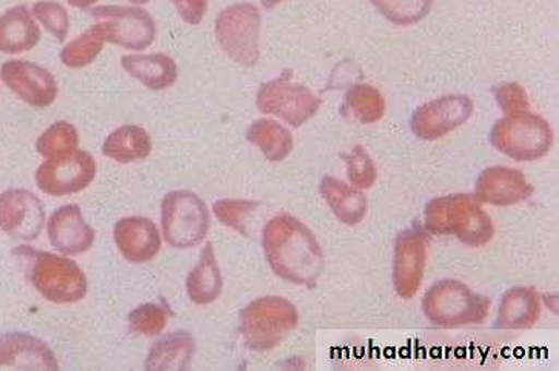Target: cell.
I'll use <instances>...</instances> for the list:
<instances>
[{
    "label": "cell",
    "instance_id": "cell-5",
    "mask_svg": "<svg viewBox=\"0 0 559 371\" xmlns=\"http://www.w3.org/2000/svg\"><path fill=\"white\" fill-rule=\"evenodd\" d=\"M423 309L427 320L438 327H463L486 321L490 301L460 280L445 279L427 290Z\"/></svg>",
    "mask_w": 559,
    "mask_h": 371
},
{
    "label": "cell",
    "instance_id": "cell-3",
    "mask_svg": "<svg viewBox=\"0 0 559 371\" xmlns=\"http://www.w3.org/2000/svg\"><path fill=\"white\" fill-rule=\"evenodd\" d=\"M490 144L502 155L528 163L542 159L554 144V131L542 116L528 110L509 112L490 131Z\"/></svg>",
    "mask_w": 559,
    "mask_h": 371
},
{
    "label": "cell",
    "instance_id": "cell-16",
    "mask_svg": "<svg viewBox=\"0 0 559 371\" xmlns=\"http://www.w3.org/2000/svg\"><path fill=\"white\" fill-rule=\"evenodd\" d=\"M534 194V187L520 170L509 167H490L479 175L476 199L484 204L510 207Z\"/></svg>",
    "mask_w": 559,
    "mask_h": 371
},
{
    "label": "cell",
    "instance_id": "cell-24",
    "mask_svg": "<svg viewBox=\"0 0 559 371\" xmlns=\"http://www.w3.org/2000/svg\"><path fill=\"white\" fill-rule=\"evenodd\" d=\"M224 280L217 265L215 250L207 243L202 250L197 267L187 276V295L198 306L215 302L223 294Z\"/></svg>",
    "mask_w": 559,
    "mask_h": 371
},
{
    "label": "cell",
    "instance_id": "cell-13",
    "mask_svg": "<svg viewBox=\"0 0 559 371\" xmlns=\"http://www.w3.org/2000/svg\"><path fill=\"white\" fill-rule=\"evenodd\" d=\"M45 208L32 191L13 189L0 194V228L22 241H35L43 234Z\"/></svg>",
    "mask_w": 559,
    "mask_h": 371
},
{
    "label": "cell",
    "instance_id": "cell-35",
    "mask_svg": "<svg viewBox=\"0 0 559 371\" xmlns=\"http://www.w3.org/2000/svg\"><path fill=\"white\" fill-rule=\"evenodd\" d=\"M347 175L352 185L358 190L370 189L377 181V167L373 160L362 147H355L350 155L345 157Z\"/></svg>",
    "mask_w": 559,
    "mask_h": 371
},
{
    "label": "cell",
    "instance_id": "cell-31",
    "mask_svg": "<svg viewBox=\"0 0 559 371\" xmlns=\"http://www.w3.org/2000/svg\"><path fill=\"white\" fill-rule=\"evenodd\" d=\"M395 25H414L430 13L433 0H370Z\"/></svg>",
    "mask_w": 559,
    "mask_h": 371
},
{
    "label": "cell",
    "instance_id": "cell-6",
    "mask_svg": "<svg viewBox=\"0 0 559 371\" xmlns=\"http://www.w3.org/2000/svg\"><path fill=\"white\" fill-rule=\"evenodd\" d=\"M165 241L175 249H193L209 235L210 213L198 194L187 190L170 191L160 205Z\"/></svg>",
    "mask_w": 559,
    "mask_h": 371
},
{
    "label": "cell",
    "instance_id": "cell-4",
    "mask_svg": "<svg viewBox=\"0 0 559 371\" xmlns=\"http://www.w3.org/2000/svg\"><path fill=\"white\" fill-rule=\"evenodd\" d=\"M298 310L290 301L280 296H264L242 310L243 344L254 351L272 350L298 327Z\"/></svg>",
    "mask_w": 559,
    "mask_h": 371
},
{
    "label": "cell",
    "instance_id": "cell-8",
    "mask_svg": "<svg viewBox=\"0 0 559 371\" xmlns=\"http://www.w3.org/2000/svg\"><path fill=\"white\" fill-rule=\"evenodd\" d=\"M35 260L33 285L47 301L73 303L82 301L88 291L84 272L76 262L48 251H29Z\"/></svg>",
    "mask_w": 559,
    "mask_h": 371
},
{
    "label": "cell",
    "instance_id": "cell-1",
    "mask_svg": "<svg viewBox=\"0 0 559 371\" xmlns=\"http://www.w3.org/2000/svg\"><path fill=\"white\" fill-rule=\"evenodd\" d=\"M262 247L270 267L288 283L309 287L324 268L318 239L296 217L283 215L270 220L262 234Z\"/></svg>",
    "mask_w": 559,
    "mask_h": 371
},
{
    "label": "cell",
    "instance_id": "cell-26",
    "mask_svg": "<svg viewBox=\"0 0 559 371\" xmlns=\"http://www.w3.org/2000/svg\"><path fill=\"white\" fill-rule=\"evenodd\" d=\"M152 137L138 125H123L105 139L103 153L119 164L146 159L152 153Z\"/></svg>",
    "mask_w": 559,
    "mask_h": 371
},
{
    "label": "cell",
    "instance_id": "cell-40",
    "mask_svg": "<svg viewBox=\"0 0 559 371\" xmlns=\"http://www.w3.org/2000/svg\"><path fill=\"white\" fill-rule=\"evenodd\" d=\"M130 2H133V3H146V2H148V0H130Z\"/></svg>",
    "mask_w": 559,
    "mask_h": 371
},
{
    "label": "cell",
    "instance_id": "cell-34",
    "mask_svg": "<svg viewBox=\"0 0 559 371\" xmlns=\"http://www.w3.org/2000/svg\"><path fill=\"white\" fill-rule=\"evenodd\" d=\"M32 13L52 36L58 37L59 43L66 40L70 29V19L61 3L37 2L33 5Z\"/></svg>",
    "mask_w": 559,
    "mask_h": 371
},
{
    "label": "cell",
    "instance_id": "cell-22",
    "mask_svg": "<svg viewBox=\"0 0 559 371\" xmlns=\"http://www.w3.org/2000/svg\"><path fill=\"white\" fill-rule=\"evenodd\" d=\"M197 351L193 336L186 330L170 333L153 344L145 361V370H186Z\"/></svg>",
    "mask_w": 559,
    "mask_h": 371
},
{
    "label": "cell",
    "instance_id": "cell-25",
    "mask_svg": "<svg viewBox=\"0 0 559 371\" xmlns=\"http://www.w3.org/2000/svg\"><path fill=\"white\" fill-rule=\"evenodd\" d=\"M319 191L341 223L356 225L366 216L367 198L355 187L347 185L332 176H325L319 185Z\"/></svg>",
    "mask_w": 559,
    "mask_h": 371
},
{
    "label": "cell",
    "instance_id": "cell-39",
    "mask_svg": "<svg viewBox=\"0 0 559 371\" xmlns=\"http://www.w3.org/2000/svg\"><path fill=\"white\" fill-rule=\"evenodd\" d=\"M283 2V0H261L262 5L265 7V9H275L276 5H280V3Z\"/></svg>",
    "mask_w": 559,
    "mask_h": 371
},
{
    "label": "cell",
    "instance_id": "cell-33",
    "mask_svg": "<svg viewBox=\"0 0 559 371\" xmlns=\"http://www.w3.org/2000/svg\"><path fill=\"white\" fill-rule=\"evenodd\" d=\"M258 207V202L224 199V201L216 202L215 207H213V212H215V215L221 223L233 228V230L247 236V219L253 215L254 210Z\"/></svg>",
    "mask_w": 559,
    "mask_h": 371
},
{
    "label": "cell",
    "instance_id": "cell-12",
    "mask_svg": "<svg viewBox=\"0 0 559 371\" xmlns=\"http://www.w3.org/2000/svg\"><path fill=\"white\" fill-rule=\"evenodd\" d=\"M472 115H474V103L471 97L444 96L416 108L411 127L415 136L424 141H437L460 129Z\"/></svg>",
    "mask_w": 559,
    "mask_h": 371
},
{
    "label": "cell",
    "instance_id": "cell-36",
    "mask_svg": "<svg viewBox=\"0 0 559 371\" xmlns=\"http://www.w3.org/2000/svg\"><path fill=\"white\" fill-rule=\"evenodd\" d=\"M499 107L504 110L506 115L509 112L531 110V104H528L527 93L525 89L518 84H502L491 89Z\"/></svg>",
    "mask_w": 559,
    "mask_h": 371
},
{
    "label": "cell",
    "instance_id": "cell-14",
    "mask_svg": "<svg viewBox=\"0 0 559 371\" xmlns=\"http://www.w3.org/2000/svg\"><path fill=\"white\" fill-rule=\"evenodd\" d=\"M427 264L426 236L415 228L401 231L393 258V285L403 299H412L421 287Z\"/></svg>",
    "mask_w": 559,
    "mask_h": 371
},
{
    "label": "cell",
    "instance_id": "cell-7",
    "mask_svg": "<svg viewBox=\"0 0 559 371\" xmlns=\"http://www.w3.org/2000/svg\"><path fill=\"white\" fill-rule=\"evenodd\" d=\"M261 21V13L253 3H236L217 16V43L233 61L243 67L257 65Z\"/></svg>",
    "mask_w": 559,
    "mask_h": 371
},
{
    "label": "cell",
    "instance_id": "cell-2",
    "mask_svg": "<svg viewBox=\"0 0 559 371\" xmlns=\"http://www.w3.org/2000/svg\"><path fill=\"white\" fill-rule=\"evenodd\" d=\"M426 230L437 236H456L474 249L487 246L495 236L490 216L471 194H449L430 201L426 208Z\"/></svg>",
    "mask_w": 559,
    "mask_h": 371
},
{
    "label": "cell",
    "instance_id": "cell-38",
    "mask_svg": "<svg viewBox=\"0 0 559 371\" xmlns=\"http://www.w3.org/2000/svg\"><path fill=\"white\" fill-rule=\"evenodd\" d=\"M67 2L70 3L71 7H74V9H90V7L95 5L97 0H67Z\"/></svg>",
    "mask_w": 559,
    "mask_h": 371
},
{
    "label": "cell",
    "instance_id": "cell-29",
    "mask_svg": "<svg viewBox=\"0 0 559 371\" xmlns=\"http://www.w3.org/2000/svg\"><path fill=\"white\" fill-rule=\"evenodd\" d=\"M105 43L107 40H105L103 29L95 25L63 48L61 61L69 69H82L95 61L99 52L103 51Z\"/></svg>",
    "mask_w": 559,
    "mask_h": 371
},
{
    "label": "cell",
    "instance_id": "cell-27",
    "mask_svg": "<svg viewBox=\"0 0 559 371\" xmlns=\"http://www.w3.org/2000/svg\"><path fill=\"white\" fill-rule=\"evenodd\" d=\"M247 139L251 144L257 145L272 163H281L290 155L293 149L290 131L270 119H259L251 123L247 131Z\"/></svg>",
    "mask_w": 559,
    "mask_h": 371
},
{
    "label": "cell",
    "instance_id": "cell-20",
    "mask_svg": "<svg viewBox=\"0 0 559 371\" xmlns=\"http://www.w3.org/2000/svg\"><path fill=\"white\" fill-rule=\"evenodd\" d=\"M542 298L534 288L518 287L502 296L499 303L497 327L525 330L534 327L542 316Z\"/></svg>",
    "mask_w": 559,
    "mask_h": 371
},
{
    "label": "cell",
    "instance_id": "cell-10",
    "mask_svg": "<svg viewBox=\"0 0 559 371\" xmlns=\"http://www.w3.org/2000/svg\"><path fill=\"white\" fill-rule=\"evenodd\" d=\"M107 43L127 50H145L155 43L156 25L150 13L136 7H99L90 11Z\"/></svg>",
    "mask_w": 559,
    "mask_h": 371
},
{
    "label": "cell",
    "instance_id": "cell-30",
    "mask_svg": "<svg viewBox=\"0 0 559 371\" xmlns=\"http://www.w3.org/2000/svg\"><path fill=\"white\" fill-rule=\"evenodd\" d=\"M79 147V134L71 123L59 121L45 130L43 136L37 139V153L45 159L70 155Z\"/></svg>",
    "mask_w": 559,
    "mask_h": 371
},
{
    "label": "cell",
    "instance_id": "cell-9",
    "mask_svg": "<svg viewBox=\"0 0 559 371\" xmlns=\"http://www.w3.org/2000/svg\"><path fill=\"white\" fill-rule=\"evenodd\" d=\"M321 104L309 88L293 84L292 74L287 73L262 84L257 96L259 111L277 116L296 129L313 118Z\"/></svg>",
    "mask_w": 559,
    "mask_h": 371
},
{
    "label": "cell",
    "instance_id": "cell-11",
    "mask_svg": "<svg viewBox=\"0 0 559 371\" xmlns=\"http://www.w3.org/2000/svg\"><path fill=\"white\" fill-rule=\"evenodd\" d=\"M96 178V163L90 153L76 152L47 159L36 171V183L44 193L62 198L85 190Z\"/></svg>",
    "mask_w": 559,
    "mask_h": 371
},
{
    "label": "cell",
    "instance_id": "cell-28",
    "mask_svg": "<svg viewBox=\"0 0 559 371\" xmlns=\"http://www.w3.org/2000/svg\"><path fill=\"white\" fill-rule=\"evenodd\" d=\"M345 111L364 125L378 122L384 116V96L371 85H355L345 97Z\"/></svg>",
    "mask_w": 559,
    "mask_h": 371
},
{
    "label": "cell",
    "instance_id": "cell-23",
    "mask_svg": "<svg viewBox=\"0 0 559 371\" xmlns=\"http://www.w3.org/2000/svg\"><path fill=\"white\" fill-rule=\"evenodd\" d=\"M123 70L138 79L150 89L171 87L178 79V65L168 56L160 55H129L121 59Z\"/></svg>",
    "mask_w": 559,
    "mask_h": 371
},
{
    "label": "cell",
    "instance_id": "cell-21",
    "mask_svg": "<svg viewBox=\"0 0 559 371\" xmlns=\"http://www.w3.org/2000/svg\"><path fill=\"white\" fill-rule=\"evenodd\" d=\"M40 40V28L25 5H17L0 16V52L19 55L33 50Z\"/></svg>",
    "mask_w": 559,
    "mask_h": 371
},
{
    "label": "cell",
    "instance_id": "cell-15",
    "mask_svg": "<svg viewBox=\"0 0 559 371\" xmlns=\"http://www.w3.org/2000/svg\"><path fill=\"white\" fill-rule=\"evenodd\" d=\"M0 77L19 99L32 107H48L58 97V82L50 71L36 63L13 59L3 63Z\"/></svg>",
    "mask_w": 559,
    "mask_h": 371
},
{
    "label": "cell",
    "instance_id": "cell-37",
    "mask_svg": "<svg viewBox=\"0 0 559 371\" xmlns=\"http://www.w3.org/2000/svg\"><path fill=\"white\" fill-rule=\"evenodd\" d=\"M179 16L190 25H199L207 13L209 0H171Z\"/></svg>",
    "mask_w": 559,
    "mask_h": 371
},
{
    "label": "cell",
    "instance_id": "cell-17",
    "mask_svg": "<svg viewBox=\"0 0 559 371\" xmlns=\"http://www.w3.org/2000/svg\"><path fill=\"white\" fill-rule=\"evenodd\" d=\"M47 230L52 247L66 256L85 253L96 238L95 230L85 223L81 207L74 204L56 210L48 220Z\"/></svg>",
    "mask_w": 559,
    "mask_h": 371
},
{
    "label": "cell",
    "instance_id": "cell-18",
    "mask_svg": "<svg viewBox=\"0 0 559 371\" xmlns=\"http://www.w3.org/2000/svg\"><path fill=\"white\" fill-rule=\"evenodd\" d=\"M0 367L19 370H59L58 359L44 340L26 333L0 336Z\"/></svg>",
    "mask_w": 559,
    "mask_h": 371
},
{
    "label": "cell",
    "instance_id": "cell-32",
    "mask_svg": "<svg viewBox=\"0 0 559 371\" xmlns=\"http://www.w3.org/2000/svg\"><path fill=\"white\" fill-rule=\"evenodd\" d=\"M168 311L157 303H144L131 311L130 330L138 335L156 336L167 327Z\"/></svg>",
    "mask_w": 559,
    "mask_h": 371
},
{
    "label": "cell",
    "instance_id": "cell-19",
    "mask_svg": "<svg viewBox=\"0 0 559 371\" xmlns=\"http://www.w3.org/2000/svg\"><path fill=\"white\" fill-rule=\"evenodd\" d=\"M115 242L122 256L133 264L152 261L160 250V235L146 217H126L115 225Z\"/></svg>",
    "mask_w": 559,
    "mask_h": 371
}]
</instances>
